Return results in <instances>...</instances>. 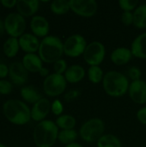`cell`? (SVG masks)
I'll use <instances>...</instances> for the list:
<instances>
[{
    "label": "cell",
    "mask_w": 146,
    "mask_h": 147,
    "mask_svg": "<svg viewBox=\"0 0 146 147\" xmlns=\"http://www.w3.org/2000/svg\"><path fill=\"white\" fill-rule=\"evenodd\" d=\"M62 40L52 35H47L40 41L39 47V56L41 60L46 64H54L61 59L64 53V47Z\"/></svg>",
    "instance_id": "cell-3"
},
{
    "label": "cell",
    "mask_w": 146,
    "mask_h": 147,
    "mask_svg": "<svg viewBox=\"0 0 146 147\" xmlns=\"http://www.w3.org/2000/svg\"><path fill=\"white\" fill-rule=\"evenodd\" d=\"M129 96L133 102L138 104L146 103V82L144 80H137L132 82L129 86Z\"/></svg>",
    "instance_id": "cell-12"
},
{
    "label": "cell",
    "mask_w": 146,
    "mask_h": 147,
    "mask_svg": "<svg viewBox=\"0 0 146 147\" xmlns=\"http://www.w3.org/2000/svg\"><path fill=\"white\" fill-rule=\"evenodd\" d=\"M88 78L91 83L99 84L103 80V71L100 66H90L88 70Z\"/></svg>",
    "instance_id": "cell-28"
},
{
    "label": "cell",
    "mask_w": 146,
    "mask_h": 147,
    "mask_svg": "<svg viewBox=\"0 0 146 147\" xmlns=\"http://www.w3.org/2000/svg\"><path fill=\"white\" fill-rule=\"evenodd\" d=\"M40 2L37 0H18L16 3L17 12L23 17L34 16L38 11Z\"/></svg>",
    "instance_id": "cell-16"
},
{
    "label": "cell",
    "mask_w": 146,
    "mask_h": 147,
    "mask_svg": "<svg viewBox=\"0 0 146 147\" xmlns=\"http://www.w3.org/2000/svg\"><path fill=\"white\" fill-rule=\"evenodd\" d=\"M19 40L18 38L9 37L3 45V52L8 58H14L19 51Z\"/></svg>",
    "instance_id": "cell-22"
},
{
    "label": "cell",
    "mask_w": 146,
    "mask_h": 147,
    "mask_svg": "<svg viewBox=\"0 0 146 147\" xmlns=\"http://www.w3.org/2000/svg\"><path fill=\"white\" fill-rule=\"evenodd\" d=\"M9 77L16 85H23L28 78V71L22 62L15 61L9 65Z\"/></svg>",
    "instance_id": "cell-11"
},
{
    "label": "cell",
    "mask_w": 146,
    "mask_h": 147,
    "mask_svg": "<svg viewBox=\"0 0 146 147\" xmlns=\"http://www.w3.org/2000/svg\"><path fill=\"white\" fill-rule=\"evenodd\" d=\"M42 62L43 61L40 56L35 53H26L22 60V63L26 70L33 73L40 72V71L43 68Z\"/></svg>",
    "instance_id": "cell-17"
},
{
    "label": "cell",
    "mask_w": 146,
    "mask_h": 147,
    "mask_svg": "<svg viewBox=\"0 0 146 147\" xmlns=\"http://www.w3.org/2000/svg\"><path fill=\"white\" fill-rule=\"evenodd\" d=\"M51 111L55 115H58V116L62 115V113L64 111V106H63L61 101H59L58 99L54 100L51 105Z\"/></svg>",
    "instance_id": "cell-32"
},
{
    "label": "cell",
    "mask_w": 146,
    "mask_h": 147,
    "mask_svg": "<svg viewBox=\"0 0 146 147\" xmlns=\"http://www.w3.org/2000/svg\"><path fill=\"white\" fill-rule=\"evenodd\" d=\"M57 127L62 130H71L74 129L76 126V119L70 115H62L59 116L55 121Z\"/></svg>",
    "instance_id": "cell-24"
},
{
    "label": "cell",
    "mask_w": 146,
    "mask_h": 147,
    "mask_svg": "<svg viewBox=\"0 0 146 147\" xmlns=\"http://www.w3.org/2000/svg\"><path fill=\"white\" fill-rule=\"evenodd\" d=\"M9 76V66L3 63H0V78L3 79Z\"/></svg>",
    "instance_id": "cell-37"
},
{
    "label": "cell",
    "mask_w": 146,
    "mask_h": 147,
    "mask_svg": "<svg viewBox=\"0 0 146 147\" xmlns=\"http://www.w3.org/2000/svg\"><path fill=\"white\" fill-rule=\"evenodd\" d=\"M105 130L104 122L98 118H93L84 122L79 130L80 137L88 143L98 141Z\"/></svg>",
    "instance_id": "cell-5"
},
{
    "label": "cell",
    "mask_w": 146,
    "mask_h": 147,
    "mask_svg": "<svg viewBox=\"0 0 146 147\" xmlns=\"http://www.w3.org/2000/svg\"><path fill=\"white\" fill-rule=\"evenodd\" d=\"M67 64L66 61L65 59H60L59 60L56 61L53 64V70H54V73L56 74H59V75H63V73H65L67 70Z\"/></svg>",
    "instance_id": "cell-30"
},
{
    "label": "cell",
    "mask_w": 146,
    "mask_h": 147,
    "mask_svg": "<svg viewBox=\"0 0 146 147\" xmlns=\"http://www.w3.org/2000/svg\"><path fill=\"white\" fill-rule=\"evenodd\" d=\"M64 53L71 58H77L83 54L87 43L86 40L81 34H76L69 36L63 44Z\"/></svg>",
    "instance_id": "cell-8"
},
{
    "label": "cell",
    "mask_w": 146,
    "mask_h": 147,
    "mask_svg": "<svg viewBox=\"0 0 146 147\" xmlns=\"http://www.w3.org/2000/svg\"><path fill=\"white\" fill-rule=\"evenodd\" d=\"M133 57L131 49L126 47H118L114 49L111 54V60L116 65H126Z\"/></svg>",
    "instance_id": "cell-18"
},
{
    "label": "cell",
    "mask_w": 146,
    "mask_h": 147,
    "mask_svg": "<svg viewBox=\"0 0 146 147\" xmlns=\"http://www.w3.org/2000/svg\"><path fill=\"white\" fill-rule=\"evenodd\" d=\"M20 48L27 53H34L39 51L40 41L38 37L30 33H24L18 38Z\"/></svg>",
    "instance_id": "cell-15"
},
{
    "label": "cell",
    "mask_w": 146,
    "mask_h": 147,
    "mask_svg": "<svg viewBox=\"0 0 146 147\" xmlns=\"http://www.w3.org/2000/svg\"><path fill=\"white\" fill-rule=\"evenodd\" d=\"M66 84L67 81L65 80V76L52 73L44 79L43 90L48 96H58L65 90Z\"/></svg>",
    "instance_id": "cell-7"
},
{
    "label": "cell",
    "mask_w": 146,
    "mask_h": 147,
    "mask_svg": "<svg viewBox=\"0 0 146 147\" xmlns=\"http://www.w3.org/2000/svg\"><path fill=\"white\" fill-rule=\"evenodd\" d=\"M97 147H122L120 140L113 134H103L97 141Z\"/></svg>",
    "instance_id": "cell-26"
},
{
    "label": "cell",
    "mask_w": 146,
    "mask_h": 147,
    "mask_svg": "<svg viewBox=\"0 0 146 147\" xmlns=\"http://www.w3.org/2000/svg\"><path fill=\"white\" fill-rule=\"evenodd\" d=\"M50 9L52 12L55 15L61 16L66 14L70 9V1L66 0H55L50 4Z\"/></svg>",
    "instance_id": "cell-25"
},
{
    "label": "cell",
    "mask_w": 146,
    "mask_h": 147,
    "mask_svg": "<svg viewBox=\"0 0 146 147\" xmlns=\"http://www.w3.org/2000/svg\"><path fill=\"white\" fill-rule=\"evenodd\" d=\"M80 91L77 90H70L69 92H67L65 96H64V99L65 101L66 102H72L74 100H76L77 98L79 97L80 96Z\"/></svg>",
    "instance_id": "cell-35"
},
{
    "label": "cell",
    "mask_w": 146,
    "mask_h": 147,
    "mask_svg": "<svg viewBox=\"0 0 146 147\" xmlns=\"http://www.w3.org/2000/svg\"><path fill=\"white\" fill-rule=\"evenodd\" d=\"M30 28L33 34L35 36L45 38L49 33L50 26L46 17L42 16H34L30 21Z\"/></svg>",
    "instance_id": "cell-14"
},
{
    "label": "cell",
    "mask_w": 146,
    "mask_h": 147,
    "mask_svg": "<svg viewBox=\"0 0 146 147\" xmlns=\"http://www.w3.org/2000/svg\"><path fill=\"white\" fill-rule=\"evenodd\" d=\"M137 118L142 124L146 125V107L140 109L137 113Z\"/></svg>",
    "instance_id": "cell-36"
},
{
    "label": "cell",
    "mask_w": 146,
    "mask_h": 147,
    "mask_svg": "<svg viewBox=\"0 0 146 147\" xmlns=\"http://www.w3.org/2000/svg\"><path fill=\"white\" fill-rule=\"evenodd\" d=\"M13 90L12 84L5 79L0 80V94L1 95H9Z\"/></svg>",
    "instance_id": "cell-31"
},
{
    "label": "cell",
    "mask_w": 146,
    "mask_h": 147,
    "mask_svg": "<svg viewBox=\"0 0 146 147\" xmlns=\"http://www.w3.org/2000/svg\"><path fill=\"white\" fill-rule=\"evenodd\" d=\"M4 30V23L0 19V34Z\"/></svg>",
    "instance_id": "cell-41"
},
{
    "label": "cell",
    "mask_w": 146,
    "mask_h": 147,
    "mask_svg": "<svg viewBox=\"0 0 146 147\" xmlns=\"http://www.w3.org/2000/svg\"><path fill=\"white\" fill-rule=\"evenodd\" d=\"M65 147H83L82 145L78 144V143H72V144H70V145H67Z\"/></svg>",
    "instance_id": "cell-40"
},
{
    "label": "cell",
    "mask_w": 146,
    "mask_h": 147,
    "mask_svg": "<svg viewBox=\"0 0 146 147\" xmlns=\"http://www.w3.org/2000/svg\"><path fill=\"white\" fill-rule=\"evenodd\" d=\"M0 147H7L5 145H3V144H2V143H0Z\"/></svg>",
    "instance_id": "cell-42"
},
{
    "label": "cell",
    "mask_w": 146,
    "mask_h": 147,
    "mask_svg": "<svg viewBox=\"0 0 146 147\" xmlns=\"http://www.w3.org/2000/svg\"><path fill=\"white\" fill-rule=\"evenodd\" d=\"M59 127L56 123L44 120L39 122L33 133V139L37 147H52L58 140Z\"/></svg>",
    "instance_id": "cell-2"
},
{
    "label": "cell",
    "mask_w": 146,
    "mask_h": 147,
    "mask_svg": "<svg viewBox=\"0 0 146 147\" xmlns=\"http://www.w3.org/2000/svg\"><path fill=\"white\" fill-rule=\"evenodd\" d=\"M40 75L41 76V77H43V78H46V77H48L50 74H49V70L47 69V68H46V67H43L40 71Z\"/></svg>",
    "instance_id": "cell-39"
},
{
    "label": "cell",
    "mask_w": 146,
    "mask_h": 147,
    "mask_svg": "<svg viewBox=\"0 0 146 147\" xmlns=\"http://www.w3.org/2000/svg\"><path fill=\"white\" fill-rule=\"evenodd\" d=\"M85 76V71L83 66L79 65H72L67 68L65 72V78L71 84H76L83 80Z\"/></svg>",
    "instance_id": "cell-20"
},
{
    "label": "cell",
    "mask_w": 146,
    "mask_h": 147,
    "mask_svg": "<svg viewBox=\"0 0 146 147\" xmlns=\"http://www.w3.org/2000/svg\"><path fill=\"white\" fill-rule=\"evenodd\" d=\"M105 47L100 41H93L87 45L83 53V59L90 66H99L105 58Z\"/></svg>",
    "instance_id": "cell-9"
},
{
    "label": "cell",
    "mask_w": 146,
    "mask_h": 147,
    "mask_svg": "<svg viewBox=\"0 0 146 147\" xmlns=\"http://www.w3.org/2000/svg\"><path fill=\"white\" fill-rule=\"evenodd\" d=\"M0 3H1L3 6H4L5 8L11 9V8L16 6L17 1H16V0H1V1H0Z\"/></svg>",
    "instance_id": "cell-38"
},
{
    "label": "cell",
    "mask_w": 146,
    "mask_h": 147,
    "mask_svg": "<svg viewBox=\"0 0 146 147\" xmlns=\"http://www.w3.org/2000/svg\"><path fill=\"white\" fill-rule=\"evenodd\" d=\"M77 138V133L75 129L71 130H61L59 132L58 140L60 143L67 146L72 143H75V140Z\"/></svg>",
    "instance_id": "cell-27"
},
{
    "label": "cell",
    "mask_w": 146,
    "mask_h": 147,
    "mask_svg": "<svg viewBox=\"0 0 146 147\" xmlns=\"http://www.w3.org/2000/svg\"><path fill=\"white\" fill-rule=\"evenodd\" d=\"M127 75L129 76V78L133 82V81L139 80L142 73H141V71H140V69L139 67H137V66H132L127 71Z\"/></svg>",
    "instance_id": "cell-33"
},
{
    "label": "cell",
    "mask_w": 146,
    "mask_h": 147,
    "mask_svg": "<svg viewBox=\"0 0 146 147\" xmlns=\"http://www.w3.org/2000/svg\"><path fill=\"white\" fill-rule=\"evenodd\" d=\"M70 7L77 16L91 17L96 15L98 4L95 0H70Z\"/></svg>",
    "instance_id": "cell-10"
},
{
    "label": "cell",
    "mask_w": 146,
    "mask_h": 147,
    "mask_svg": "<svg viewBox=\"0 0 146 147\" xmlns=\"http://www.w3.org/2000/svg\"><path fill=\"white\" fill-rule=\"evenodd\" d=\"M133 25L138 28H146V3L139 5L133 12Z\"/></svg>",
    "instance_id": "cell-23"
},
{
    "label": "cell",
    "mask_w": 146,
    "mask_h": 147,
    "mask_svg": "<svg viewBox=\"0 0 146 147\" xmlns=\"http://www.w3.org/2000/svg\"><path fill=\"white\" fill-rule=\"evenodd\" d=\"M102 86L105 92L112 97H120L129 90V82L127 78L118 71H111L104 75Z\"/></svg>",
    "instance_id": "cell-4"
},
{
    "label": "cell",
    "mask_w": 146,
    "mask_h": 147,
    "mask_svg": "<svg viewBox=\"0 0 146 147\" xmlns=\"http://www.w3.org/2000/svg\"><path fill=\"white\" fill-rule=\"evenodd\" d=\"M4 30L9 37L19 38L26 29L25 18L18 12H12L6 16L4 21Z\"/></svg>",
    "instance_id": "cell-6"
},
{
    "label": "cell",
    "mask_w": 146,
    "mask_h": 147,
    "mask_svg": "<svg viewBox=\"0 0 146 147\" xmlns=\"http://www.w3.org/2000/svg\"><path fill=\"white\" fill-rule=\"evenodd\" d=\"M3 114L12 124L22 126L31 119V109L22 101L17 99L7 100L3 104Z\"/></svg>",
    "instance_id": "cell-1"
},
{
    "label": "cell",
    "mask_w": 146,
    "mask_h": 147,
    "mask_svg": "<svg viewBox=\"0 0 146 147\" xmlns=\"http://www.w3.org/2000/svg\"><path fill=\"white\" fill-rule=\"evenodd\" d=\"M121 22L126 26L133 24V13L124 11L123 14L121 15Z\"/></svg>",
    "instance_id": "cell-34"
},
{
    "label": "cell",
    "mask_w": 146,
    "mask_h": 147,
    "mask_svg": "<svg viewBox=\"0 0 146 147\" xmlns=\"http://www.w3.org/2000/svg\"><path fill=\"white\" fill-rule=\"evenodd\" d=\"M52 103L47 98H41L35 102L31 109V119L34 121L40 122L48 115L51 111Z\"/></svg>",
    "instance_id": "cell-13"
},
{
    "label": "cell",
    "mask_w": 146,
    "mask_h": 147,
    "mask_svg": "<svg viewBox=\"0 0 146 147\" xmlns=\"http://www.w3.org/2000/svg\"><path fill=\"white\" fill-rule=\"evenodd\" d=\"M20 94H21L22 98L25 102H27L28 103H33V104H34L39 100L43 98L40 92L38 90V89L32 85L23 86L21 89Z\"/></svg>",
    "instance_id": "cell-21"
},
{
    "label": "cell",
    "mask_w": 146,
    "mask_h": 147,
    "mask_svg": "<svg viewBox=\"0 0 146 147\" xmlns=\"http://www.w3.org/2000/svg\"><path fill=\"white\" fill-rule=\"evenodd\" d=\"M131 51L133 56L145 59H146V33L141 34L132 43Z\"/></svg>",
    "instance_id": "cell-19"
},
{
    "label": "cell",
    "mask_w": 146,
    "mask_h": 147,
    "mask_svg": "<svg viewBox=\"0 0 146 147\" xmlns=\"http://www.w3.org/2000/svg\"><path fill=\"white\" fill-rule=\"evenodd\" d=\"M120 7L124 10V11H128L131 12L134 9L138 7L139 1L137 0H120L119 1Z\"/></svg>",
    "instance_id": "cell-29"
}]
</instances>
